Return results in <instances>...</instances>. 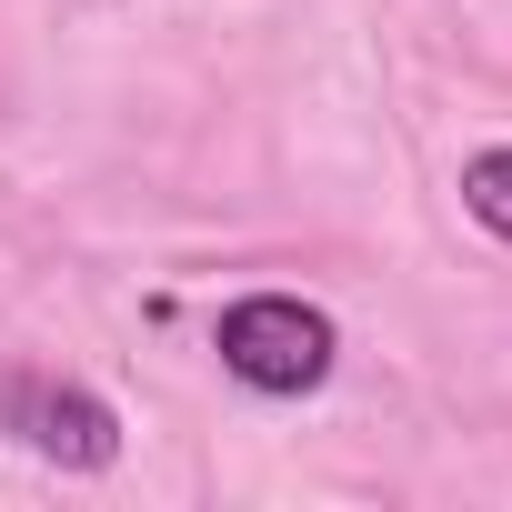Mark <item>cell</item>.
I'll return each instance as SVG.
<instances>
[{"instance_id":"obj_1","label":"cell","mask_w":512,"mask_h":512,"mask_svg":"<svg viewBox=\"0 0 512 512\" xmlns=\"http://www.w3.org/2000/svg\"><path fill=\"white\" fill-rule=\"evenodd\" d=\"M211 342H221V372H231L241 392H272V402L322 392L332 362H342L332 312H322V302H292V292H251V302H231Z\"/></svg>"},{"instance_id":"obj_2","label":"cell","mask_w":512,"mask_h":512,"mask_svg":"<svg viewBox=\"0 0 512 512\" xmlns=\"http://www.w3.org/2000/svg\"><path fill=\"white\" fill-rule=\"evenodd\" d=\"M0 432L61 472H111L121 462V412L61 372H0Z\"/></svg>"},{"instance_id":"obj_3","label":"cell","mask_w":512,"mask_h":512,"mask_svg":"<svg viewBox=\"0 0 512 512\" xmlns=\"http://www.w3.org/2000/svg\"><path fill=\"white\" fill-rule=\"evenodd\" d=\"M462 211H472L492 241H512V151H472V161H462Z\"/></svg>"}]
</instances>
